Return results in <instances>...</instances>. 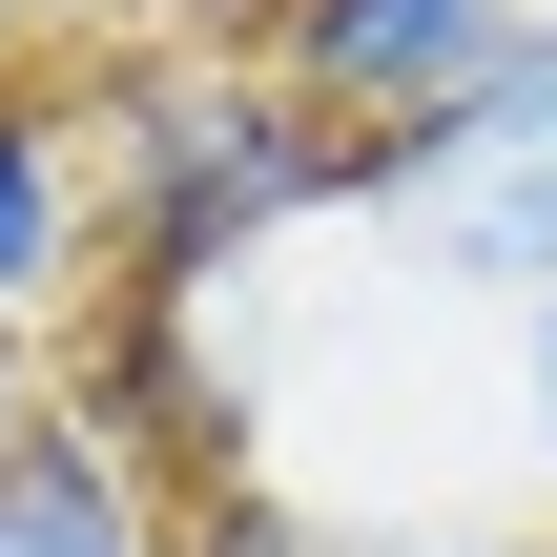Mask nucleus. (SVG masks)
<instances>
[{"mask_svg":"<svg viewBox=\"0 0 557 557\" xmlns=\"http://www.w3.org/2000/svg\"><path fill=\"white\" fill-rule=\"evenodd\" d=\"M351 227L455 310H557V21H517L496 83H455L413 145L351 165Z\"/></svg>","mask_w":557,"mask_h":557,"instance_id":"f03ea898","label":"nucleus"},{"mask_svg":"<svg viewBox=\"0 0 557 557\" xmlns=\"http://www.w3.org/2000/svg\"><path fill=\"white\" fill-rule=\"evenodd\" d=\"M21 434H41V351L0 331V455H21Z\"/></svg>","mask_w":557,"mask_h":557,"instance_id":"6e6552de","label":"nucleus"},{"mask_svg":"<svg viewBox=\"0 0 557 557\" xmlns=\"http://www.w3.org/2000/svg\"><path fill=\"white\" fill-rule=\"evenodd\" d=\"M475 557H557V517H537V537H475Z\"/></svg>","mask_w":557,"mask_h":557,"instance_id":"1a4fd4ad","label":"nucleus"},{"mask_svg":"<svg viewBox=\"0 0 557 557\" xmlns=\"http://www.w3.org/2000/svg\"><path fill=\"white\" fill-rule=\"evenodd\" d=\"M517 21H537V0H248V62H269L310 124H351V145H413L455 83H496Z\"/></svg>","mask_w":557,"mask_h":557,"instance_id":"7ed1b4c3","label":"nucleus"},{"mask_svg":"<svg viewBox=\"0 0 557 557\" xmlns=\"http://www.w3.org/2000/svg\"><path fill=\"white\" fill-rule=\"evenodd\" d=\"M517 475H537V517H557V310H517Z\"/></svg>","mask_w":557,"mask_h":557,"instance_id":"0eeeda50","label":"nucleus"},{"mask_svg":"<svg viewBox=\"0 0 557 557\" xmlns=\"http://www.w3.org/2000/svg\"><path fill=\"white\" fill-rule=\"evenodd\" d=\"M83 145H103V248L124 289H248L289 227H351V124H310L248 41H165L124 83H83Z\"/></svg>","mask_w":557,"mask_h":557,"instance_id":"f257e3e1","label":"nucleus"},{"mask_svg":"<svg viewBox=\"0 0 557 557\" xmlns=\"http://www.w3.org/2000/svg\"><path fill=\"white\" fill-rule=\"evenodd\" d=\"M124 289V248H103V145H83V83H21L0 62V331L41 351V331H83Z\"/></svg>","mask_w":557,"mask_h":557,"instance_id":"20e7f679","label":"nucleus"},{"mask_svg":"<svg viewBox=\"0 0 557 557\" xmlns=\"http://www.w3.org/2000/svg\"><path fill=\"white\" fill-rule=\"evenodd\" d=\"M0 557H186V537H165V475L83 393H41V434L0 455Z\"/></svg>","mask_w":557,"mask_h":557,"instance_id":"39448f33","label":"nucleus"},{"mask_svg":"<svg viewBox=\"0 0 557 557\" xmlns=\"http://www.w3.org/2000/svg\"><path fill=\"white\" fill-rule=\"evenodd\" d=\"M0 62H21V0H0Z\"/></svg>","mask_w":557,"mask_h":557,"instance_id":"9d476101","label":"nucleus"},{"mask_svg":"<svg viewBox=\"0 0 557 557\" xmlns=\"http://www.w3.org/2000/svg\"><path fill=\"white\" fill-rule=\"evenodd\" d=\"M186 557H475V537H393V517H331V496H289V475H227Z\"/></svg>","mask_w":557,"mask_h":557,"instance_id":"423d86ee","label":"nucleus"}]
</instances>
